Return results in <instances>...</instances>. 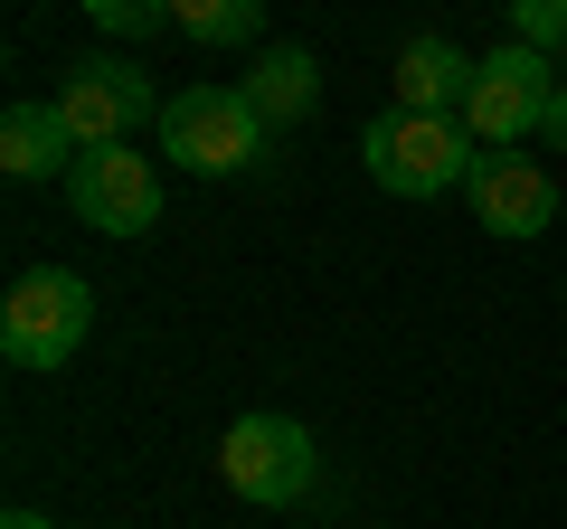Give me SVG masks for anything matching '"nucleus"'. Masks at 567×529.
Returning a JSON list of instances; mask_svg holds the SVG:
<instances>
[{"mask_svg": "<svg viewBox=\"0 0 567 529\" xmlns=\"http://www.w3.org/2000/svg\"><path fill=\"white\" fill-rule=\"evenodd\" d=\"M162 152L199 180H227L265 152V114L246 104V85H189V95L162 104Z\"/></svg>", "mask_w": 567, "mask_h": 529, "instance_id": "20e7f679", "label": "nucleus"}, {"mask_svg": "<svg viewBox=\"0 0 567 529\" xmlns=\"http://www.w3.org/2000/svg\"><path fill=\"white\" fill-rule=\"evenodd\" d=\"M66 208H76L95 237H142V227H162V170L142 162L133 143L76 152V170H66Z\"/></svg>", "mask_w": 567, "mask_h": 529, "instance_id": "0eeeda50", "label": "nucleus"}, {"mask_svg": "<svg viewBox=\"0 0 567 529\" xmlns=\"http://www.w3.org/2000/svg\"><path fill=\"white\" fill-rule=\"evenodd\" d=\"M473 199V227H492V237H539L548 218H558V180H548L529 152H483L464 180Z\"/></svg>", "mask_w": 567, "mask_h": 529, "instance_id": "6e6552de", "label": "nucleus"}, {"mask_svg": "<svg viewBox=\"0 0 567 529\" xmlns=\"http://www.w3.org/2000/svg\"><path fill=\"white\" fill-rule=\"evenodd\" d=\"M58 123L76 133V152H114V143H133L142 123H162V104H152V76L142 66H123V58H76L58 76Z\"/></svg>", "mask_w": 567, "mask_h": 529, "instance_id": "39448f33", "label": "nucleus"}, {"mask_svg": "<svg viewBox=\"0 0 567 529\" xmlns=\"http://www.w3.org/2000/svg\"><path fill=\"white\" fill-rule=\"evenodd\" d=\"M95 29H114V39H152V29H171V10H152V0H95Z\"/></svg>", "mask_w": 567, "mask_h": 529, "instance_id": "4468645a", "label": "nucleus"}, {"mask_svg": "<svg viewBox=\"0 0 567 529\" xmlns=\"http://www.w3.org/2000/svg\"><path fill=\"white\" fill-rule=\"evenodd\" d=\"M511 39H520V48H539V58H548V48L567 39V0H520V10H511Z\"/></svg>", "mask_w": 567, "mask_h": 529, "instance_id": "ddd939ff", "label": "nucleus"}, {"mask_svg": "<svg viewBox=\"0 0 567 529\" xmlns=\"http://www.w3.org/2000/svg\"><path fill=\"white\" fill-rule=\"evenodd\" d=\"M85 322H95V284L66 274V264H39L0 303V350H10V369H66L76 341H85Z\"/></svg>", "mask_w": 567, "mask_h": 529, "instance_id": "7ed1b4c3", "label": "nucleus"}, {"mask_svg": "<svg viewBox=\"0 0 567 529\" xmlns=\"http://www.w3.org/2000/svg\"><path fill=\"white\" fill-rule=\"evenodd\" d=\"M473 58L454 39H406L398 48V114H464Z\"/></svg>", "mask_w": 567, "mask_h": 529, "instance_id": "1a4fd4ad", "label": "nucleus"}, {"mask_svg": "<svg viewBox=\"0 0 567 529\" xmlns=\"http://www.w3.org/2000/svg\"><path fill=\"white\" fill-rule=\"evenodd\" d=\"M66 152H76V133L58 123V104H10V114H0V170H10V180H48Z\"/></svg>", "mask_w": 567, "mask_h": 529, "instance_id": "9b49d317", "label": "nucleus"}, {"mask_svg": "<svg viewBox=\"0 0 567 529\" xmlns=\"http://www.w3.org/2000/svg\"><path fill=\"white\" fill-rule=\"evenodd\" d=\"M360 162H369V180H379L388 199H445V189L473 180L483 143L464 133V114H398V104H388L360 133Z\"/></svg>", "mask_w": 567, "mask_h": 529, "instance_id": "f257e3e1", "label": "nucleus"}, {"mask_svg": "<svg viewBox=\"0 0 567 529\" xmlns=\"http://www.w3.org/2000/svg\"><path fill=\"white\" fill-rule=\"evenodd\" d=\"M171 29H189V39H208V48H246V39H265V10L256 0H181Z\"/></svg>", "mask_w": 567, "mask_h": 529, "instance_id": "f8f14e48", "label": "nucleus"}, {"mask_svg": "<svg viewBox=\"0 0 567 529\" xmlns=\"http://www.w3.org/2000/svg\"><path fill=\"white\" fill-rule=\"evenodd\" d=\"M312 95H322V58H312V48H293V39L265 48V58L246 66V104L265 114V133H275V123H303Z\"/></svg>", "mask_w": 567, "mask_h": 529, "instance_id": "9d476101", "label": "nucleus"}, {"mask_svg": "<svg viewBox=\"0 0 567 529\" xmlns=\"http://www.w3.org/2000/svg\"><path fill=\"white\" fill-rule=\"evenodd\" d=\"M548 143L567 152V85H558V104H548Z\"/></svg>", "mask_w": 567, "mask_h": 529, "instance_id": "2eb2a0df", "label": "nucleus"}, {"mask_svg": "<svg viewBox=\"0 0 567 529\" xmlns=\"http://www.w3.org/2000/svg\"><path fill=\"white\" fill-rule=\"evenodd\" d=\"M218 473L237 501L256 510H284L312 491V435L293 426V416H237V426L218 435Z\"/></svg>", "mask_w": 567, "mask_h": 529, "instance_id": "423d86ee", "label": "nucleus"}, {"mask_svg": "<svg viewBox=\"0 0 567 529\" xmlns=\"http://www.w3.org/2000/svg\"><path fill=\"white\" fill-rule=\"evenodd\" d=\"M558 66L539 58V48L502 39L492 58H473V95H464V133L483 152H520L529 133H548V104H558Z\"/></svg>", "mask_w": 567, "mask_h": 529, "instance_id": "f03ea898", "label": "nucleus"}, {"mask_svg": "<svg viewBox=\"0 0 567 529\" xmlns=\"http://www.w3.org/2000/svg\"><path fill=\"white\" fill-rule=\"evenodd\" d=\"M0 529H58V520H48V510H10Z\"/></svg>", "mask_w": 567, "mask_h": 529, "instance_id": "dca6fc26", "label": "nucleus"}]
</instances>
